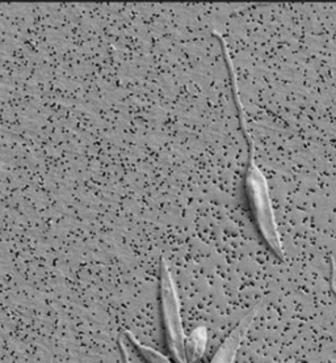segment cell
I'll return each instance as SVG.
<instances>
[{
	"instance_id": "cell-5",
	"label": "cell",
	"mask_w": 336,
	"mask_h": 363,
	"mask_svg": "<svg viewBox=\"0 0 336 363\" xmlns=\"http://www.w3.org/2000/svg\"><path fill=\"white\" fill-rule=\"evenodd\" d=\"M125 336L129 338L130 341L133 342V345L136 346L139 350V354L145 358L147 363H171L164 355L161 354L159 352H156L154 349H151L150 346L143 345L139 341L136 340V337L130 333V332H125Z\"/></svg>"
},
{
	"instance_id": "cell-1",
	"label": "cell",
	"mask_w": 336,
	"mask_h": 363,
	"mask_svg": "<svg viewBox=\"0 0 336 363\" xmlns=\"http://www.w3.org/2000/svg\"><path fill=\"white\" fill-rule=\"evenodd\" d=\"M247 191L260 233L267 242L268 247L275 252L280 259H284V248L278 234L272 202L269 199L267 180L254 163V160H251L247 172Z\"/></svg>"
},
{
	"instance_id": "cell-3",
	"label": "cell",
	"mask_w": 336,
	"mask_h": 363,
	"mask_svg": "<svg viewBox=\"0 0 336 363\" xmlns=\"http://www.w3.org/2000/svg\"><path fill=\"white\" fill-rule=\"evenodd\" d=\"M259 312V306L254 307L243 319H242L238 325L233 329V332L224 340V344L218 349L216 355L210 363H233L237 353L242 345V341L246 337L249 329H250L252 323L255 320Z\"/></svg>"
},
{
	"instance_id": "cell-2",
	"label": "cell",
	"mask_w": 336,
	"mask_h": 363,
	"mask_svg": "<svg viewBox=\"0 0 336 363\" xmlns=\"http://www.w3.org/2000/svg\"><path fill=\"white\" fill-rule=\"evenodd\" d=\"M161 299L164 329L173 361L176 363H188L185 353V335L181 323L180 306L176 295L175 285L170 270L162 261L161 267Z\"/></svg>"
},
{
	"instance_id": "cell-4",
	"label": "cell",
	"mask_w": 336,
	"mask_h": 363,
	"mask_svg": "<svg viewBox=\"0 0 336 363\" xmlns=\"http://www.w3.org/2000/svg\"><path fill=\"white\" fill-rule=\"evenodd\" d=\"M207 333L204 327L196 328L185 341V353L188 363H196L207 349Z\"/></svg>"
}]
</instances>
